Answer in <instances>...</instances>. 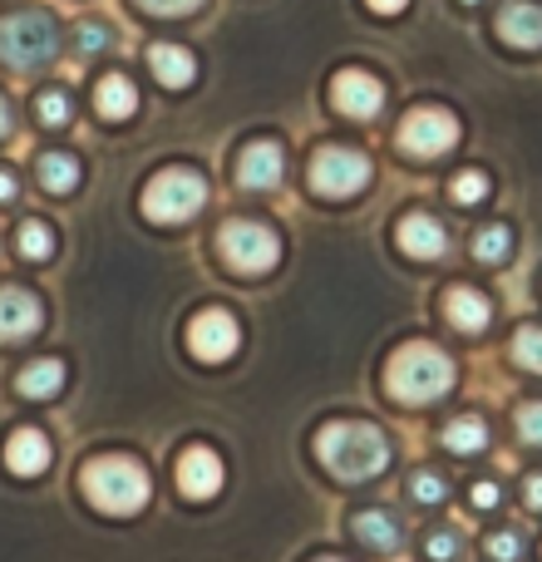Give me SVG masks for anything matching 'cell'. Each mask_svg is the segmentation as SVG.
<instances>
[{"label": "cell", "mask_w": 542, "mask_h": 562, "mask_svg": "<svg viewBox=\"0 0 542 562\" xmlns=\"http://www.w3.org/2000/svg\"><path fill=\"white\" fill-rule=\"evenodd\" d=\"M217 252H223V262L233 267V272L262 277V272L276 267L281 243H276V233L262 227V223H223V233H217Z\"/></svg>", "instance_id": "obj_6"}, {"label": "cell", "mask_w": 542, "mask_h": 562, "mask_svg": "<svg viewBox=\"0 0 542 562\" xmlns=\"http://www.w3.org/2000/svg\"><path fill=\"white\" fill-rule=\"evenodd\" d=\"M39 321H45V311H39V301L30 291H20V286L0 291V346L25 340L30 330H39Z\"/></svg>", "instance_id": "obj_13"}, {"label": "cell", "mask_w": 542, "mask_h": 562, "mask_svg": "<svg viewBox=\"0 0 542 562\" xmlns=\"http://www.w3.org/2000/svg\"><path fill=\"white\" fill-rule=\"evenodd\" d=\"M15 247H20V257H25V262H49V257H55V233H49L39 217H30V223H20Z\"/></svg>", "instance_id": "obj_23"}, {"label": "cell", "mask_w": 542, "mask_h": 562, "mask_svg": "<svg viewBox=\"0 0 542 562\" xmlns=\"http://www.w3.org/2000/svg\"><path fill=\"white\" fill-rule=\"evenodd\" d=\"M409 494H415L419 504H439V498H444V479H439V474H425V469H419V474L409 479Z\"/></svg>", "instance_id": "obj_30"}, {"label": "cell", "mask_w": 542, "mask_h": 562, "mask_svg": "<svg viewBox=\"0 0 542 562\" xmlns=\"http://www.w3.org/2000/svg\"><path fill=\"white\" fill-rule=\"evenodd\" d=\"M10 198H15V173H5V168H0V203H10Z\"/></svg>", "instance_id": "obj_38"}, {"label": "cell", "mask_w": 542, "mask_h": 562, "mask_svg": "<svg viewBox=\"0 0 542 562\" xmlns=\"http://www.w3.org/2000/svg\"><path fill=\"white\" fill-rule=\"evenodd\" d=\"M459 144V119L439 104H419L415 114H405L399 124V148L409 158H439Z\"/></svg>", "instance_id": "obj_8"}, {"label": "cell", "mask_w": 542, "mask_h": 562, "mask_svg": "<svg viewBox=\"0 0 542 562\" xmlns=\"http://www.w3.org/2000/svg\"><path fill=\"white\" fill-rule=\"evenodd\" d=\"M330 104L346 119H375L380 104H385V89H380V79L365 75V69H340V75L330 79Z\"/></svg>", "instance_id": "obj_10"}, {"label": "cell", "mask_w": 542, "mask_h": 562, "mask_svg": "<svg viewBox=\"0 0 542 562\" xmlns=\"http://www.w3.org/2000/svg\"><path fill=\"white\" fill-rule=\"evenodd\" d=\"M316 562H336V558H316Z\"/></svg>", "instance_id": "obj_40"}, {"label": "cell", "mask_w": 542, "mask_h": 562, "mask_svg": "<svg viewBox=\"0 0 542 562\" xmlns=\"http://www.w3.org/2000/svg\"><path fill=\"white\" fill-rule=\"evenodd\" d=\"M370 10H375V15H399V10L409 5V0H365Z\"/></svg>", "instance_id": "obj_36"}, {"label": "cell", "mask_w": 542, "mask_h": 562, "mask_svg": "<svg viewBox=\"0 0 542 562\" xmlns=\"http://www.w3.org/2000/svg\"><path fill=\"white\" fill-rule=\"evenodd\" d=\"M513 360L542 375V326H523V330H518V336H513Z\"/></svg>", "instance_id": "obj_27"}, {"label": "cell", "mask_w": 542, "mask_h": 562, "mask_svg": "<svg viewBox=\"0 0 542 562\" xmlns=\"http://www.w3.org/2000/svg\"><path fill=\"white\" fill-rule=\"evenodd\" d=\"M488 553H494L498 562H513L518 553H523V538H518V533H494V538H488Z\"/></svg>", "instance_id": "obj_31"}, {"label": "cell", "mask_w": 542, "mask_h": 562, "mask_svg": "<svg viewBox=\"0 0 542 562\" xmlns=\"http://www.w3.org/2000/svg\"><path fill=\"white\" fill-rule=\"evenodd\" d=\"M35 114H39V124H49V128L69 124V99L59 94V89H45V94L35 99Z\"/></svg>", "instance_id": "obj_28"}, {"label": "cell", "mask_w": 542, "mask_h": 562, "mask_svg": "<svg viewBox=\"0 0 542 562\" xmlns=\"http://www.w3.org/2000/svg\"><path fill=\"white\" fill-rule=\"evenodd\" d=\"M15 390H20L25 400H49V395H59V390H65V366H59V360H30V366L20 370Z\"/></svg>", "instance_id": "obj_21"}, {"label": "cell", "mask_w": 542, "mask_h": 562, "mask_svg": "<svg viewBox=\"0 0 542 562\" xmlns=\"http://www.w3.org/2000/svg\"><path fill=\"white\" fill-rule=\"evenodd\" d=\"M39 183L49 188V193H69V188L79 183V164H75V154H45L39 158Z\"/></svg>", "instance_id": "obj_24"}, {"label": "cell", "mask_w": 542, "mask_h": 562, "mask_svg": "<svg viewBox=\"0 0 542 562\" xmlns=\"http://www.w3.org/2000/svg\"><path fill=\"white\" fill-rule=\"evenodd\" d=\"M454 548H459V538H454V533H434V538L425 543V553L434 558V562H444V558H454Z\"/></svg>", "instance_id": "obj_33"}, {"label": "cell", "mask_w": 542, "mask_h": 562, "mask_svg": "<svg viewBox=\"0 0 542 562\" xmlns=\"http://www.w3.org/2000/svg\"><path fill=\"white\" fill-rule=\"evenodd\" d=\"M523 498H528V508H542V474H533V479H528Z\"/></svg>", "instance_id": "obj_37"}, {"label": "cell", "mask_w": 542, "mask_h": 562, "mask_svg": "<svg viewBox=\"0 0 542 562\" xmlns=\"http://www.w3.org/2000/svg\"><path fill=\"white\" fill-rule=\"evenodd\" d=\"M237 346H242V326H237V316H227V311H203V316H193V326H188V350H193L197 360H207V366L227 360Z\"/></svg>", "instance_id": "obj_9"}, {"label": "cell", "mask_w": 542, "mask_h": 562, "mask_svg": "<svg viewBox=\"0 0 542 562\" xmlns=\"http://www.w3.org/2000/svg\"><path fill=\"white\" fill-rule=\"evenodd\" d=\"M109 45V30L104 25H79V49H89V55H94V49H104Z\"/></svg>", "instance_id": "obj_34"}, {"label": "cell", "mask_w": 542, "mask_h": 562, "mask_svg": "<svg viewBox=\"0 0 542 562\" xmlns=\"http://www.w3.org/2000/svg\"><path fill=\"white\" fill-rule=\"evenodd\" d=\"M395 237H399V252L419 257V262H434V257H444V247H449L444 223H439V217H429V213H409L405 223H399Z\"/></svg>", "instance_id": "obj_14"}, {"label": "cell", "mask_w": 542, "mask_h": 562, "mask_svg": "<svg viewBox=\"0 0 542 562\" xmlns=\"http://www.w3.org/2000/svg\"><path fill=\"white\" fill-rule=\"evenodd\" d=\"M508 252H513V233H508L504 223L484 227V233L474 237V257H478V262H504Z\"/></svg>", "instance_id": "obj_25"}, {"label": "cell", "mask_w": 542, "mask_h": 562, "mask_svg": "<svg viewBox=\"0 0 542 562\" xmlns=\"http://www.w3.org/2000/svg\"><path fill=\"white\" fill-rule=\"evenodd\" d=\"M370 183V158L360 148L346 144H326L316 158H310V188L320 198H350Z\"/></svg>", "instance_id": "obj_7"}, {"label": "cell", "mask_w": 542, "mask_h": 562, "mask_svg": "<svg viewBox=\"0 0 542 562\" xmlns=\"http://www.w3.org/2000/svg\"><path fill=\"white\" fill-rule=\"evenodd\" d=\"M498 35L513 49H538L542 45V5H528V0L504 5L498 10Z\"/></svg>", "instance_id": "obj_16"}, {"label": "cell", "mask_w": 542, "mask_h": 562, "mask_svg": "<svg viewBox=\"0 0 542 562\" xmlns=\"http://www.w3.org/2000/svg\"><path fill=\"white\" fill-rule=\"evenodd\" d=\"M5 134H10V104L0 99V138H5Z\"/></svg>", "instance_id": "obj_39"}, {"label": "cell", "mask_w": 542, "mask_h": 562, "mask_svg": "<svg viewBox=\"0 0 542 562\" xmlns=\"http://www.w3.org/2000/svg\"><path fill=\"white\" fill-rule=\"evenodd\" d=\"M444 316L454 321L459 330L478 336V330L488 326V316H494V306H488V296L484 291H474V286H449L444 291Z\"/></svg>", "instance_id": "obj_17"}, {"label": "cell", "mask_w": 542, "mask_h": 562, "mask_svg": "<svg viewBox=\"0 0 542 562\" xmlns=\"http://www.w3.org/2000/svg\"><path fill=\"white\" fill-rule=\"evenodd\" d=\"M207 203V183L193 168H163L154 183L144 188V213L154 223H183Z\"/></svg>", "instance_id": "obj_5"}, {"label": "cell", "mask_w": 542, "mask_h": 562, "mask_svg": "<svg viewBox=\"0 0 542 562\" xmlns=\"http://www.w3.org/2000/svg\"><path fill=\"white\" fill-rule=\"evenodd\" d=\"M178 488H183V498L207 504V498L223 488V459H217L213 449H203V445L183 449V459H178Z\"/></svg>", "instance_id": "obj_11"}, {"label": "cell", "mask_w": 542, "mask_h": 562, "mask_svg": "<svg viewBox=\"0 0 542 562\" xmlns=\"http://www.w3.org/2000/svg\"><path fill=\"white\" fill-rule=\"evenodd\" d=\"M144 10H154V15H193L203 0H138Z\"/></svg>", "instance_id": "obj_32"}, {"label": "cell", "mask_w": 542, "mask_h": 562, "mask_svg": "<svg viewBox=\"0 0 542 562\" xmlns=\"http://www.w3.org/2000/svg\"><path fill=\"white\" fill-rule=\"evenodd\" d=\"M449 198H454L459 207H474L488 198V173H478V168H468V173H459L454 183H449Z\"/></svg>", "instance_id": "obj_26"}, {"label": "cell", "mask_w": 542, "mask_h": 562, "mask_svg": "<svg viewBox=\"0 0 542 562\" xmlns=\"http://www.w3.org/2000/svg\"><path fill=\"white\" fill-rule=\"evenodd\" d=\"M484 445H488V425L478 415H459L444 425V449H454V454H478Z\"/></svg>", "instance_id": "obj_22"}, {"label": "cell", "mask_w": 542, "mask_h": 562, "mask_svg": "<svg viewBox=\"0 0 542 562\" xmlns=\"http://www.w3.org/2000/svg\"><path fill=\"white\" fill-rule=\"evenodd\" d=\"M350 528H355L360 543H370L375 553H395L399 543H405V528H399L395 514H385V508H365V514L350 518Z\"/></svg>", "instance_id": "obj_18"}, {"label": "cell", "mask_w": 542, "mask_h": 562, "mask_svg": "<svg viewBox=\"0 0 542 562\" xmlns=\"http://www.w3.org/2000/svg\"><path fill=\"white\" fill-rule=\"evenodd\" d=\"M49 439L39 435V429H15V435L5 439V469L10 474H20V479H35V474H45L49 469Z\"/></svg>", "instance_id": "obj_15"}, {"label": "cell", "mask_w": 542, "mask_h": 562, "mask_svg": "<svg viewBox=\"0 0 542 562\" xmlns=\"http://www.w3.org/2000/svg\"><path fill=\"white\" fill-rule=\"evenodd\" d=\"M79 488H84V498L99 514H114V518H128L148 504V474H144V464L128 454L89 459L84 474H79Z\"/></svg>", "instance_id": "obj_3"}, {"label": "cell", "mask_w": 542, "mask_h": 562, "mask_svg": "<svg viewBox=\"0 0 542 562\" xmlns=\"http://www.w3.org/2000/svg\"><path fill=\"white\" fill-rule=\"evenodd\" d=\"M464 5H474V0H464Z\"/></svg>", "instance_id": "obj_41"}, {"label": "cell", "mask_w": 542, "mask_h": 562, "mask_svg": "<svg viewBox=\"0 0 542 562\" xmlns=\"http://www.w3.org/2000/svg\"><path fill=\"white\" fill-rule=\"evenodd\" d=\"M148 69H154L168 89H183L197 79V59L178 45H148Z\"/></svg>", "instance_id": "obj_19"}, {"label": "cell", "mask_w": 542, "mask_h": 562, "mask_svg": "<svg viewBox=\"0 0 542 562\" xmlns=\"http://www.w3.org/2000/svg\"><path fill=\"white\" fill-rule=\"evenodd\" d=\"M316 454H320V464H326L330 474L350 479V484L375 479L380 469L389 464L385 435H380L375 425H365V419H336V425H326L316 435Z\"/></svg>", "instance_id": "obj_1"}, {"label": "cell", "mask_w": 542, "mask_h": 562, "mask_svg": "<svg viewBox=\"0 0 542 562\" xmlns=\"http://www.w3.org/2000/svg\"><path fill=\"white\" fill-rule=\"evenodd\" d=\"M385 385H389V395L405 400V405H429V400L454 390V360L439 346H429V340H409V346H399L395 356H389Z\"/></svg>", "instance_id": "obj_2"}, {"label": "cell", "mask_w": 542, "mask_h": 562, "mask_svg": "<svg viewBox=\"0 0 542 562\" xmlns=\"http://www.w3.org/2000/svg\"><path fill=\"white\" fill-rule=\"evenodd\" d=\"M518 435H523L528 445H542V400H528V405L518 409Z\"/></svg>", "instance_id": "obj_29"}, {"label": "cell", "mask_w": 542, "mask_h": 562, "mask_svg": "<svg viewBox=\"0 0 542 562\" xmlns=\"http://www.w3.org/2000/svg\"><path fill=\"white\" fill-rule=\"evenodd\" d=\"M94 109L118 124V119H128L138 109V89L128 85V75H104L99 89H94Z\"/></svg>", "instance_id": "obj_20"}, {"label": "cell", "mask_w": 542, "mask_h": 562, "mask_svg": "<svg viewBox=\"0 0 542 562\" xmlns=\"http://www.w3.org/2000/svg\"><path fill=\"white\" fill-rule=\"evenodd\" d=\"M281 173H286V154H281V144H271V138L247 144L242 158H237V183L242 188H276Z\"/></svg>", "instance_id": "obj_12"}, {"label": "cell", "mask_w": 542, "mask_h": 562, "mask_svg": "<svg viewBox=\"0 0 542 562\" xmlns=\"http://www.w3.org/2000/svg\"><path fill=\"white\" fill-rule=\"evenodd\" d=\"M474 508H498V484H474Z\"/></svg>", "instance_id": "obj_35"}, {"label": "cell", "mask_w": 542, "mask_h": 562, "mask_svg": "<svg viewBox=\"0 0 542 562\" xmlns=\"http://www.w3.org/2000/svg\"><path fill=\"white\" fill-rule=\"evenodd\" d=\"M59 55V25L45 10H15L0 15V59L10 69H39Z\"/></svg>", "instance_id": "obj_4"}]
</instances>
